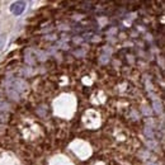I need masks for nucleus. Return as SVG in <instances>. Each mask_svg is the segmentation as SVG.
<instances>
[{"label": "nucleus", "instance_id": "obj_1", "mask_svg": "<svg viewBox=\"0 0 165 165\" xmlns=\"http://www.w3.org/2000/svg\"><path fill=\"white\" fill-rule=\"evenodd\" d=\"M24 8H26V4H24L23 2H15V3H13V4H12L10 10H12V13H13V14L19 15V14H22V13H23Z\"/></svg>", "mask_w": 165, "mask_h": 165}]
</instances>
